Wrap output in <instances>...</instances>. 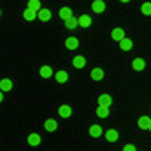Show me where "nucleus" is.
Instances as JSON below:
<instances>
[{"mask_svg": "<svg viewBox=\"0 0 151 151\" xmlns=\"http://www.w3.org/2000/svg\"><path fill=\"white\" fill-rule=\"evenodd\" d=\"M120 2H124V4H127V2H129V0H120Z\"/></svg>", "mask_w": 151, "mask_h": 151, "instance_id": "obj_28", "label": "nucleus"}, {"mask_svg": "<svg viewBox=\"0 0 151 151\" xmlns=\"http://www.w3.org/2000/svg\"><path fill=\"white\" fill-rule=\"evenodd\" d=\"M147 131H151V124H149V127H147Z\"/></svg>", "mask_w": 151, "mask_h": 151, "instance_id": "obj_29", "label": "nucleus"}, {"mask_svg": "<svg viewBox=\"0 0 151 151\" xmlns=\"http://www.w3.org/2000/svg\"><path fill=\"white\" fill-rule=\"evenodd\" d=\"M58 17H60V20H64V22H66L68 18L73 17V9H71V7H62L60 11H58Z\"/></svg>", "mask_w": 151, "mask_h": 151, "instance_id": "obj_10", "label": "nucleus"}, {"mask_svg": "<svg viewBox=\"0 0 151 151\" xmlns=\"http://www.w3.org/2000/svg\"><path fill=\"white\" fill-rule=\"evenodd\" d=\"M111 38L116 40V42H120L122 38H126V31L122 27H113L111 29Z\"/></svg>", "mask_w": 151, "mask_h": 151, "instance_id": "obj_4", "label": "nucleus"}, {"mask_svg": "<svg viewBox=\"0 0 151 151\" xmlns=\"http://www.w3.org/2000/svg\"><path fill=\"white\" fill-rule=\"evenodd\" d=\"M118 44H120V49H122V51H129V49L133 47V40L126 37V38H122L120 42H118Z\"/></svg>", "mask_w": 151, "mask_h": 151, "instance_id": "obj_17", "label": "nucleus"}, {"mask_svg": "<svg viewBox=\"0 0 151 151\" xmlns=\"http://www.w3.org/2000/svg\"><path fill=\"white\" fill-rule=\"evenodd\" d=\"M151 124V116H140L138 118V127L140 129H147Z\"/></svg>", "mask_w": 151, "mask_h": 151, "instance_id": "obj_22", "label": "nucleus"}, {"mask_svg": "<svg viewBox=\"0 0 151 151\" xmlns=\"http://www.w3.org/2000/svg\"><path fill=\"white\" fill-rule=\"evenodd\" d=\"M0 17H2V9H0Z\"/></svg>", "mask_w": 151, "mask_h": 151, "instance_id": "obj_30", "label": "nucleus"}, {"mask_svg": "<svg viewBox=\"0 0 151 151\" xmlns=\"http://www.w3.org/2000/svg\"><path fill=\"white\" fill-rule=\"evenodd\" d=\"M64 46H66L68 49H78L80 42H78V38H77V37H68V38H66V42H64Z\"/></svg>", "mask_w": 151, "mask_h": 151, "instance_id": "obj_6", "label": "nucleus"}, {"mask_svg": "<svg viewBox=\"0 0 151 151\" xmlns=\"http://www.w3.org/2000/svg\"><path fill=\"white\" fill-rule=\"evenodd\" d=\"M68 78H69V75H68V71H64V69H60V71H57V73H55V80H57L58 84L68 82Z\"/></svg>", "mask_w": 151, "mask_h": 151, "instance_id": "obj_12", "label": "nucleus"}, {"mask_svg": "<svg viewBox=\"0 0 151 151\" xmlns=\"http://www.w3.org/2000/svg\"><path fill=\"white\" fill-rule=\"evenodd\" d=\"M37 18L40 20V22H49V20H51V11L46 9V7H42L40 11L37 13Z\"/></svg>", "mask_w": 151, "mask_h": 151, "instance_id": "obj_5", "label": "nucleus"}, {"mask_svg": "<svg viewBox=\"0 0 151 151\" xmlns=\"http://www.w3.org/2000/svg\"><path fill=\"white\" fill-rule=\"evenodd\" d=\"M64 24H66V29H77L78 27V20H77V17H71Z\"/></svg>", "mask_w": 151, "mask_h": 151, "instance_id": "obj_20", "label": "nucleus"}, {"mask_svg": "<svg viewBox=\"0 0 151 151\" xmlns=\"http://www.w3.org/2000/svg\"><path fill=\"white\" fill-rule=\"evenodd\" d=\"M77 20H78V27H84V29L91 27V24H93V20H91L89 15H78Z\"/></svg>", "mask_w": 151, "mask_h": 151, "instance_id": "obj_1", "label": "nucleus"}, {"mask_svg": "<svg viewBox=\"0 0 151 151\" xmlns=\"http://www.w3.org/2000/svg\"><path fill=\"white\" fill-rule=\"evenodd\" d=\"M0 102H4V91L0 89Z\"/></svg>", "mask_w": 151, "mask_h": 151, "instance_id": "obj_27", "label": "nucleus"}, {"mask_svg": "<svg viewBox=\"0 0 151 151\" xmlns=\"http://www.w3.org/2000/svg\"><path fill=\"white\" fill-rule=\"evenodd\" d=\"M0 89H2V91H11L13 89V82L11 80H9V78H2V80H0Z\"/></svg>", "mask_w": 151, "mask_h": 151, "instance_id": "obj_18", "label": "nucleus"}, {"mask_svg": "<svg viewBox=\"0 0 151 151\" xmlns=\"http://www.w3.org/2000/svg\"><path fill=\"white\" fill-rule=\"evenodd\" d=\"M122 151H137V147H135V146H133V144H126V146H124V149H122Z\"/></svg>", "mask_w": 151, "mask_h": 151, "instance_id": "obj_26", "label": "nucleus"}, {"mask_svg": "<svg viewBox=\"0 0 151 151\" xmlns=\"http://www.w3.org/2000/svg\"><path fill=\"white\" fill-rule=\"evenodd\" d=\"M99 104H100V106H107V107H109V106L113 104V99H111V95H107V93H102V95L99 96Z\"/></svg>", "mask_w": 151, "mask_h": 151, "instance_id": "obj_13", "label": "nucleus"}, {"mask_svg": "<svg viewBox=\"0 0 151 151\" xmlns=\"http://www.w3.org/2000/svg\"><path fill=\"white\" fill-rule=\"evenodd\" d=\"M91 9H93V13L100 15V13L106 11V2H104V0H93V2H91Z\"/></svg>", "mask_w": 151, "mask_h": 151, "instance_id": "obj_2", "label": "nucleus"}, {"mask_svg": "<svg viewBox=\"0 0 151 151\" xmlns=\"http://www.w3.org/2000/svg\"><path fill=\"white\" fill-rule=\"evenodd\" d=\"M96 116H99V118H107V116H109V107L99 104V107H96Z\"/></svg>", "mask_w": 151, "mask_h": 151, "instance_id": "obj_14", "label": "nucleus"}, {"mask_svg": "<svg viewBox=\"0 0 151 151\" xmlns=\"http://www.w3.org/2000/svg\"><path fill=\"white\" fill-rule=\"evenodd\" d=\"M140 11H142V15H146V17H151V2H142Z\"/></svg>", "mask_w": 151, "mask_h": 151, "instance_id": "obj_25", "label": "nucleus"}, {"mask_svg": "<svg viewBox=\"0 0 151 151\" xmlns=\"http://www.w3.org/2000/svg\"><path fill=\"white\" fill-rule=\"evenodd\" d=\"M40 142H42V138H40L38 133H29L27 135V144L29 146H38Z\"/></svg>", "mask_w": 151, "mask_h": 151, "instance_id": "obj_11", "label": "nucleus"}, {"mask_svg": "<svg viewBox=\"0 0 151 151\" xmlns=\"http://www.w3.org/2000/svg\"><path fill=\"white\" fill-rule=\"evenodd\" d=\"M131 68H133L135 71H144V69H146V62H144V58H133Z\"/></svg>", "mask_w": 151, "mask_h": 151, "instance_id": "obj_8", "label": "nucleus"}, {"mask_svg": "<svg viewBox=\"0 0 151 151\" xmlns=\"http://www.w3.org/2000/svg\"><path fill=\"white\" fill-rule=\"evenodd\" d=\"M104 137H106L107 142H116L118 140V131L116 129H107V131L104 133Z\"/></svg>", "mask_w": 151, "mask_h": 151, "instance_id": "obj_9", "label": "nucleus"}, {"mask_svg": "<svg viewBox=\"0 0 151 151\" xmlns=\"http://www.w3.org/2000/svg\"><path fill=\"white\" fill-rule=\"evenodd\" d=\"M22 17L27 20V22H31V20H35V18H37V11H33V9H29V7H27L26 11L22 13Z\"/></svg>", "mask_w": 151, "mask_h": 151, "instance_id": "obj_24", "label": "nucleus"}, {"mask_svg": "<svg viewBox=\"0 0 151 151\" xmlns=\"http://www.w3.org/2000/svg\"><path fill=\"white\" fill-rule=\"evenodd\" d=\"M73 115V107L69 104H62L58 107V116H64V118H69Z\"/></svg>", "mask_w": 151, "mask_h": 151, "instance_id": "obj_3", "label": "nucleus"}, {"mask_svg": "<svg viewBox=\"0 0 151 151\" xmlns=\"http://www.w3.org/2000/svg\"><path fill=\"white\" fill-rule=\"evenodd\" d=\"M44 127H46V131H57L58 129V122H57V118H47V120L44 122Z\"/></svg>", "mask_w": 151, "mask_h": 151, "instance_id": "obj_7", "label": "nucleus"}, {"mask_svg": "<svg viewBox=\"0 0 151 151\" xmlns=\"http://www.w3.org/2000/svg\"><path fill=\"white\" fill-rule=\"evenodd\" d=\"M100 135H102V127H100L99 124H95V126H91V127H89V137L99 138Z\"/></svg>", "mask_w": 151, "mask_h": 151, "instance_id": "obj_19", "label": "nucleus"}, {"mask_svg": "<svg viewBox=\"0 0 151 151\" xmlns=\"http://www.w3.org/2000/svg\"><path fill=\"white\" fill-rule=\"evenodd\" d=\"M27 7L38 13L40 9H42V2H40V0H29V2H27Z\"/></svg>", "mask_w": 151, "mask_h": 151, "instance_id": "obj_23", "label": "nucleus"}, {"mask_svg": "<svg viewBox=\"0 0 151 151\" xmlns=\"http://www.w3.org/2000/svg\"><path fill=\"white\" fill-rule=\"evenodd\" d=\"M38 73H40V77H42V78H49V77H53V69H51L49 66H42Z\"/></svg>", "mask_w": 151, "mask_h": 151, "instance_id": "obj_21", "label": "nucleus"}, {"mask_svg": "<svg viewBox=\"0 0 151 151\" xmlns=\"http://www.w3.org/2000/svg\"><path fill=\"white\" fill-rule=\"evenodd\" d=\"M104 75H106V73H104L102 68H93V69H91V78H93V80H102Z\"/></svg>", "mask_w": 151, "mask_h": 151, "instance_id": "obj_16", "label": "nucleus"}, {"mask_svg": "<svg viewBox=\"0 0 151 151\" xmlns=\"http://www.w3.org/2000/svg\"><path fill=\"white\" fill-rule=\"evenodd\" d=\"M86 62H88V60H86L82 55H77V57H73V66L77 68V69H82V68L86 66Z\"/></svg>", "mask_w": 151, "mask_h": 151, "instance_id": "obj_15", "label": "nucleus"}]
</instances>
